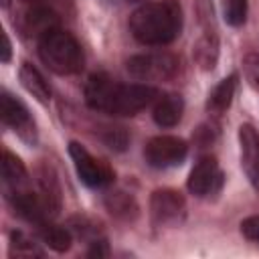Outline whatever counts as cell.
Here are the masks:
<instances>
[{
    "instance_id": "obj_1",
    "label": "cell",
    "mask_w": 259,
    "mask_h": 259,
    "mask_svg": "<svg viewBox=\"0 0 259 259\" xmlns=\"http://www.w3.org/2000/svg\"><path fill=\"white\" fill-rule=\"evenodd\" d=\"M158 97L150 85H125L109 79L105 73H95L85 85V101L91 109L109 115H136Z\"/></svg>"
},
{
    "instance_id": "obj_2",
    "label": "cell",
    "mask_w": 259,
    "mask_h": 259,
    "mask_svg": "<svg viewBox=\"0 0 259 259\" xmlns=\"http://www.w3.org/2000/svg\"><path fill=\"white\" fill-rule=\"evenodd\" d=\"M130 30L142 45H168L182 30V8L176 0L146 2L132 12Z\"/></svg>"
},
{
    "instance_id": "obj_3",
    "label": "cell",
    "mask_w": 259,
    "mask_h": 259,
    "mask_svg": "<svg viewBox=\"0 0 259 259\" xmlns=\"http://www.w3.org/2000/svg\"><path fill=\"white\" fill-rule=\"evenodd\" d=\"M40 61L57 75H75L83 69L85 57L77 38L61 28L51 30L38 40Z\"/></svg>"
},
{
    "instance_id": "obj_4",
    "label": "cell",
    "mask_w": 259,
    "mask_h": 259,
    "mask_svg": "<svg viewBox=\"0 0 259 259\" xmlns=\"http://www.w3.org/2000/svg\"><path fill=\"white\" fill-rule=\"evenodd\" d=\"M125 69L138 81H170L178 75L180 63L170 53H144L127 59Z\"/></svg>"
},
{
    "instance_id": "obj_5",
    "label": "cell",
    "mask_w": 259,
    "mask_h": 259,
    "mask_svg": "<svg viewBox=\"0 0 259 259\" xmlns=\"http://www.w3.org/2000/svg\"><path fill=\"white\" fill-rule=\"evenodd\" d=\"M188 146L182 138L176 136H156L146 144L144 156L152 168H170L178 166L186 158Z\"/></svg>"
},
{
    "instance_id": "obj_6",
    "label": "cell",
    "mask_w": 259,
    "mask_h": 259,
    "mask_svg": "<svg viewBox=\"0 0 259 259\" xmlns=\"http://www.w3.org/2000/svg\"><path fill=\"white\" fill-rule=\"evenodd\" d=\"M69 154L73 158V164H75V170H77V176L83 184L91 186V188H97V186H105L111 182V170L101 162V160H95L81 144L77 142H71L69 144Z\"/></svg>"
},
{
    "instance_id": "obj_7",
    "label": "cell",
    "mask_w": 259,
    "mask_h": 259,
    "mask_svg": "<svg viewBox=\"0 0 259 259\" xmlns=\"http://www.w3.org/2000/svg\"><path fill=\"white\" fill-rule=\"evenodd\" d=\"M18 28L24 36L30 38H42L45 34H49L51 30L59 28V16L53 8L45 6V4H32L30 8H26L20 18H18Z\"/></svg>"
},
{
    "instance_id": "obj_8",
    "label": "cell",
    "mask_w": 259,
    "mask_h": 259,
    "mask_svg": "<svg viewBox=\"0 0 259 259\" xmlns=\"http://www.w3.org/2000/svg\"><path fill=\"white\" fill-rule=\"evenodd\" d=\"M150 210H152V217H154L156 223L174 225V223L182 221L186 204H184V198H182L180 192L170 190V188H162V190H156L152 194Z\"/></svg>"
},
{
    "instance_id": "obj_9",
    "label": "cell",
    "mask_w": 259,
    "mask_h": 259,
    "mask_svg": "<svg viewBox=\"0 0 259 259\" xmlns=\"http://www.w3.org/2000/svg\"><path fill=\"white\" fill-rule=\"evenodd\" d=\"M239 144H241V166L253 184L255 190H259V134L253 125H241L239 127Z\"/></svg>"
},
{
    "instance_id": "obj_10",
    "label": "cell",
    "mask_w": 259,
    "mask_h": 259,
    "mask_svg": "<svg viewBox=\"0 0 259 259\" xmlns=\"http://www.w3.org/2000/svg\"><path fill=\"white\" fill-rule=\"evenodd\" d=\"M219 184H221V170L217 160L210 156L200 158L188 176V190L196 196H206L214 192Z\"/></svg>"
},
{
    "instance_id": "obj_11",
    "label": "cell",
    "mask_w": 259,
    "mask_h": 259,
    "mask_svg": "<svg viewBox=\"0 0 259 259\" xmlns=\"http://www.w3.org/2000/svg\"><path fill=\"white\" fill-rule=\"evenodd\" d=\"M2 121L10 125L14 132H18L24 140L34 138V123L30 121L28 109L8 91L2 93Z\"/></svg>"
},
{
    "instance_id": "obj_12",
    "label": "cell",
    "mask_w": 259,
    "mask_h": 259,
    "mask_svg": "<svg viewBox=\"0 0 259 259\" xmlns=\"http://www.w3.org/2000/svg\"><path fill=\"white\" fill-rule=\"evenodd\" d=\"M38 176V188H40V202L47 210L49 217L57 214L59 208H61V188H59V182H57V176L53 172L51 166L42 164L36 172Z\"/></svg>"
},
{
    "instance_id": "obj_13",
    "label": "cell",
    "mask_w": 259,
    "mask_h": 259,
    "mask_svg": "<svg viewBox=\"0 0 259 259\" xmlns=\"http://www.w3.org/2000/svg\"><path fill=\"white\" fill-rule=\"evenodd\" d=\"M182 111H184V101L178 93H168V95H162L156 105H154V121L162 127H172L180 121L182 117Z\"/></svg>"
},
{
    "instance_id": "obj_14",
    "label": "cell",
    "mask_w": 259,
    "mask_h": 259,
    "mask_svg": "<svg viewBox=\"0 0 259 259\" xmlns=\"http://www.w3.org/2000/svg\"><path fill=\"white\" fill-rule=\"evenodd\" d=\"M192 57H194V63L204 69V71H210L217 61H219V38L214 32H202L194 47H192Z\"/></svg>"
},
{
    "instance_id": "obj_15",
    "label": "cell",
    "mask_w": 259,
    "mask_h": 259,
    "mask_svg": "<svg viewBox=\"0 0 259 259\" xmlns=\"http://www.w3.org/2000/svg\"><path fill=\"white\" fill-rule=\"evenodd\" d=\"M20 81L24 85V89L28 93H32V97H36L40 103H47L51 99V87L45 81V77L40 75V71L36 67H32L30 63H22L20 67Z\"/></svg>"
},
{
    "instance_id": "obj_16",
    "label": "cell",
    "mask_w": 259,
    "mask_h": 259,
    "mask_svg": "<svg viewBox=\"0 0 259 259\" xmlns=\"http://www.w3.org/2000/svg\"><path fill=\"white\" fill-rule=\"evenodd\" d=\"M235 87H237V75H231L227 79H223L208 95V101H206V109L214 115H221L229 109L231 101H233V93H235Z\"/></svg>"
},
{
    "instance_id": "obj_17",
    "label": "cell",
    "mask_w": 259,
    "mask_h": 259,
    "mask_svg": "<svg viewBox=\"0 0 259 259\" xmlns=\"http://www.w3.org/2000/svg\"><path fill=\"white\" fill-rule=\"evenodd\" d=\"M2 176L4 182L14 190H18L24 182H26V168L22 164V160L14 154H10L8 150L2 154Z\"/></svg>"
},
{
    "instance_id": "obj_18",
    "label": "cell",
    "mask_w": 259,
    "mask_h": 259,
    "mask_svg": "<svg viewBox=\"0 0 259 259\" xmlns=\"http://www.w3.org/2000/svg\"><path fill=\"white\" fill-rule=\"evenodd\" d=\"M40 237L42 241L57 253H63L71 247V233L65 229V227H57V225H51V223H42L40 225Z\"/></svg>"
},
{
    "instance_id": "obj_19",
    "label": "cell",
    "mask_w": 259,
    "mask_h": 259,
    "mask_svg": "<svg viewBox=\"0 0 259 259\" xmlns=\"http://www.w3.org/2000/svg\"><path fill=\"white\" fill-rule=\"evenodd\" d=\"M105 204H107L109 212L119 219H134L138 212L136 200L125 192H109L105 198Z\"/></svg>"
},
{
    "instance_id": "obj_20",
    "label": "cell",
    "mask_w": 259,
    "mask_h": 259,
    "mask_svg": "<svg viewBox=\"0 0 259 259\" xmlns=\"http://www.w3.org/2000/svg\"><path fill=\"white\" fill-rule=\"evenodd\" d=\"M225 20L233 26H239L247 18V0H223Z\"/></svg>"
},
{
    "instance_id": "obj_21",
    "label": "cell",
    "mask_w": 259,
    "mask_h": 259,
    "mask_svg": "<svg viewBox=\"0 0 259 259\" xmlns=\"http://www.w3.org/2000/svg\"><path fill=\"white\" fill-rule=\"evenodd\" d=\"M12 253H16V255H40L34 241L20 231L12 233Z\"/></svg>"
},
{
    "instance_id": "obj_22",
    "label": "cell",
    "mask_w": 259,
    "mask_h": 259,
    "mask_svg": "<svg viewBox=\"0 0 259 259\" xmlns=\"http://www.w3.org/2000/svg\"><path fill=\"white\" fill-rule=\"evenodd\" d=\"M243 71H245V79L249 81V85L259 91V55L257 53L245 55V59H243Z\"/></svg>"
},
{
    "instance_id": "obj_23",
    "label": "cell",
    "mask_w": 259,
    "mask_h": 259,
    "mask_svg": "<svg viewBox=\"0 0 259 259\" xmlns=\"http://www.w3.org/2000/svg\"><path fill=\"white\" fill-rule=\"evenodd\" d=\"M105 144H107L109 148L123 150L125 144H127V136H125L123 127H109L107 134H105Z\"/></svg>"
},
{
    "instance_id": "obj_24",
    "label": "cell",
    "mask_w": 259,
    "mask_h": 259,
    "mask_svg": "<svg viewBox=\"0 0 259 259\" xmlns=\"http://www.w3.org/2000/svg\"><path fill=\"white\" fill-rule=\"evenodd\" d=\"M241 233L249 239V241H259V214L247 217L241 223Z\"/></svg>"
},
{
    "instance_id": "obj_25",
    "label": "cell",
    "mask_w": 259,
    "mask_h": 259,
    "mask_svg": "<svg viewBox=\"0 0 259 259\" xmlns=\"http://www.w3.org/2000/svg\"><path fill=\"white\" fill-rule=\"evenodd\" d=\"M89 255H91V257H105V255H107L105 241H93V247H91Z\"/></svg>"
},
{
    "instance_id": "obj_26",
    "label": "cell",
    "mask_w": 259,
    "mask_h": 259,
    "mask_svg": "<svg viewBox=\"0 0 259 259\" xmlns=\"http://www.w3.org/2000/svg\"><path fill=\"white\" fill-rule=\"evenodd\" d=\"M10 61V40H8V34L2 32V63H8Z\"/></svg>"
},
{
    "instance_id": "obj_27",
    "label": "cell",
    "mask_w": 259,
    "mask_h": 259,
    "mask_svg": "<svg viewBox=\"0 0 259 259\" xmlns=\"http://www.w3.org/2000/svg\"><path fill=\"white\" fill-rule=\"evenodd\" d=\"M24 2H30V4H40L42 0H24Z\"/></svg>"
},
{
    "instance_id": "obj_28",
    "label": "cell",
    "mask_w": 259,
    "mask_h": 259,
    "mask_svg": "<svg viewBox=\"0 0 259 259\" xmlns=\"http://www.w3.org/2000/svg\"><path fill=\"white\" fill-rule=\"evenodd\" d=\"M8 2H10V0H2V6H4V8H8Z\"/></svg>"
}]
</instances>
